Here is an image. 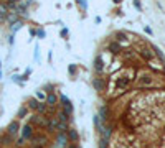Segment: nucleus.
<instances>
[{"instance_id": "nucleus-9", "label": "nucleus", "mask_w": 165, "mask_h": 148, "mask_svg": "<svg viewBox=\"0 0 165 148\" xmlns=\"http://www.w3.org/2000/svg\"><path fill=\"white\" fill-rule=\"evenodd\" d=\"M58 120H59V122H64V123H66V122H68V114H64V112H59V117H58Z\"/></svg>"}, {"instance_id": "nucleus-10", "label": "nucleus", "mask_w": 165, "mask_h": 148, "mask_svg": "<svg viewBox=\"0 0 165 148\" xmlns=\"http://www.w3.org/2000/svg\"><path fill=\"white\" fill-rule=\"evenodd\" d=\"M109 50L112 51V53H117V50H119V46H117V43H112V45L109 46Z\"/></svg>"}, {"instance_id": "nucleus-20", "label": "nucleus", "mask_w": 165, "mask_h": 148, "mask_svg": "<svg viewBox=\"0 0 165 148\" xmlns=\"http://www.w3.org/2000/svg\"><path fill=\"white\" fill-rule=\"evenodd\" d=\"M0 77H2V67H0Z\"/></svg>"}, {"instance_id": "nucleus-15", "label": "nucleus", "mask_w": 165, "mask_h": 148, "mask_svg": "<svg viewBox=\"0 0 165 148\" xmlns=\"http://www.w3.org/2000/svg\"><path fill=\"white\" fill-rule=\"evenodd\" d=\"M106 145H107V140L101 138V145H99V146H101V148H106Z\"/></svg>"}, {"instance_id": "nucleus-2", "label": "nucleus", "mask_w": 165, "mask_h": 148, "mask_svg": "<svg viewBox=\"0 0 165 148\" xmlns=\"http://www.w3.org/2000/svg\"><path fill=\"white\" fill-rule=\"evenodd\" d=\"M61 101H63V107H64V114L71 115L73 114V105H71V102L68 101V97H64V95H61Z\"/></svg>"}, {"instance_id": "nucleus-17", "label": "nucleus", "mask_w": 165, "mask_h": 148, "mask_svg": "<svg viewBox=\"0 0 165 148\" xmlns=\"http://www.w3.org/2000/svg\"><path fill=\"white\" fill-rule=\"evenodd\" d=\"M134 7H135V9H140V3L137 2V0H134Z\"/></svg>"}, {"instance_id": "nucleus-1", "label": "nucleus", "mask_w": 165, "mask_h": 148, "mask_svg": "<svg viewBox=\"0 0 165 148\" xmlns=\"http://www.w3.org/2000/svg\"><path fill=\"white\" fill-rule=\"evenodd\" d=\"M66 142H68V137L64 132H61V133L56 137V148H64L66 146Z\"/></svg>"}, {"instance_id": "nucleus-8", "label": "nucleus", "mask_w": 165, "mask_h": 148, "mask_svg": "<svg viewBox=\"0 0 165 148\" xmlns=\"http://www.w3.org/2000/svg\"><path fill=\"white\" fill-rule=\"evenodd\" d=\"M99 114H101V117L104 119V120H106V119H107V107L102 105L101 109H99Z\"/></svg>"}, {"instance_id": "nucleus-13", "label": "nucleus", "mask_w": 165, "mask_h": 148, "mask_svg": "<svg viewBox=\"0 0 165 148\" xmlns=\"http://www.w3.org/2000/svg\"><path fill=\"white\" fill-rule=\"evenodd\" d=\"M140 54H142V56H144V58H145V59H150V54L147 53V50H142V51H140Z\"/></svg>"}, {"instance_id": "nucleus-4", "label": "nucleus", "mask_w": 165, "mask_h": 148, "mask_svg": "<svg viewBox=\"0 0 165 148\" xmlns=\"http://www.w3.org/2000/svg\"><path fill=\"white\" fill-rule=\"evenodd\" d=\"M18 129H20L18 122H17V120L12 122L10 125H9V135H17V133H18Z\"/></svg>"}, {"instance_id": "nucleus-22", "label": "nucleus", "mask_w": 165, "mask_h": 148, "mask_svg": "<svg viewBox=\"0 0 165 148\" xmlns=\"http://www.w3.org/2000/svg\"><path fill=\"white\" fill-rule=\"evenodd\" d=\"M116 2H120V0H116Z\"/></svg>"}, {"instance_id": "nucleus-3", "label": "nucleus", "mask_w": 165, "mask_h": 148, "mask_svg": "<svg viewBox=\"0 0 165 148\" xmlns=\"http://www.w3.org/2000/svg\"><path fill=\"white\" fill-rule=\"evenodd\" d=\"M31 137H33V129H31V125H30V123H27V125L23 127L22 138H23V140H28V138H31Z\"/></svg>"}, {"instance_id": "nucleus-12", "label": "nucleus", "mask_w": 165, "mask_h": 148, "mask_svg": "<svg viewBox=\"0 0 165 148\" xmlns=\"http://www.w3.org/2000/svg\"><path fill=\"white\" fill-rule=\"evenodd\" d=\"M5 15H7V10H5V7L0 3V17H5Z\"/></svg>"}, {"instance_id": "nucleus-5", "label": "nucleus", "mask_w": 165, "mask_h": 148, "mask_svg": "<svg viewBox=\"0 0 165 148\" xmlns=\"http://www.w3.org/2000/svg\"><path fill=\"white\" fill-rule=\"evenodd\" d=\"M56 102H58V97H56L53 92H50V94L46 95V104H48V105L53 107V105H56Z\"/></svg>"}, {"instance_id": "nucleus-14", "label": "nucleus", "mask_w": 165, "mask_h": 148, "mask_svg": "<svg viewBox=\"0 0 165 148\" xmlns=\"http://www.w3.org/2000/svg\"><path fill=\"white\" fill-rule=\"evenodd\" d=\"M25 114H27V109H25V107H22V109L18 110V117H23Z\"/></svg>"}, {"instance_id": "nucleus-6", "label": "nucleus", "mask_w": 165, "mask_h": 148, "mask_svg": "<svg viewBox=\"0 0 165 148\" xmlns=\"http://www.w3.org/2000/svg\"><path fill=\"white\" fill-rule=\"evenodd\" d=\"M28 107L33 109V110H38L40 109V102L37 101V99H30V101H28Z\"/></svg>"}, {"instance_id": "nucleus-7", "label": "nucleus", "mask_w": 165, "mask_h": 148, "mask_svg": "<svg viewBox=\"0 0 165 148\" xmlns=\"http://www.w3.org/2000/svg\"><path fill=\"white\" fill-rule=\"evenodd\" d=\"M68 137H70V140H76L78 138V132L74 129H68Z\"/></svg>"}, {"instance_id": "nucleus-18", "label": "nucleus", "mask_w": 165, "mask_h": 148, "mask_svg": "<svg viewBox=\"0 0 165 148\" xmlns=\"http://www.w3.org/2000/svg\"><path fill=\"white\" fill-rule=\"evenodd\" d=\"M68 148H78V146H76V145H74V143H71V145H70V146H68Z\"/></svg>"}, {"instance_id": "nucleus-11", "label": "nucleus", "mask_w": 165, "mask_h": 148, "mask_svg": "<svg viewBox=\"0 0 165 148\" xmlns=\"http://www.w3.org/2000/svg\"><path fill=\"white\" fill-rule=\"evenodd\" d=\"M76 2L79 3V7H81L83 10H86V7H88V5H86V0H76Z\"/></svg>"}, {"instance_id": "nucleus-16", "label": "nucleus", "mask_w": 165, "mask_h": 148, "mask_svg": "<svg viewBox=\"0 0 165 148\" xmlns=\"http://www.w3.org/2000/svg\"><path fill=\"white\" fill-rule=\"evenodd\" d=\"M38 36H40V38H43V36H45V31L40 30V31H38Z\"/></svg>"}, {"instance_id": "nucleus-19", "label": "nucleus", "mask_w": 165, "mask_h": 148, "mask_svg": "<svg viewBox=\"0 0 165 148\" xmlns=\"http://www.w3.org/2000/svg\"><path fill=\"white\" fill-rule=\"evenodd\" d=\"M18 0H9V3H17Z\"/></svg>"}, {"instance_id": "nucleus-21", "label": "nucleus", "mask_w": 165, "mask_h": 148, "mask_svg": "<svg viewBox=\"0 0 165 148\" xmlns=\"http://www.w3.org/2000/svg\"><path fill=\"white\" fill-rule=\"evenodd\" d=\"M163 69H165V59H163Z\"/></svg>"}]
</instances>
